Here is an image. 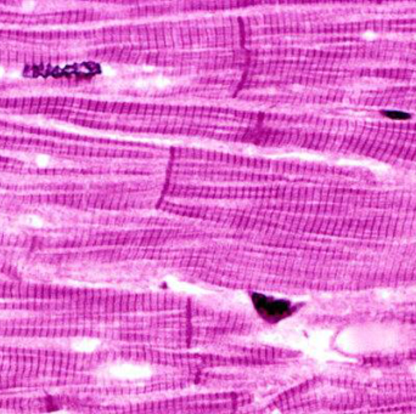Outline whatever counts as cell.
<instances>
[{"label": "cell", "mask_w": 416, "mask_h": 414, "mask_svg": "<svg viewBox=\"0 0 416 414\" xmlns=\"http://www.w3.org/2000/svg\"><path fill=\"white\" fill-rule=\"evenodd\" d=\"M253 305L256 311L269 322H278L291 314L289 301L265 297L263 294H256L253 297Z\"/></svg>", "instance_id": "6da1fadb"}, {"label": "cell", "mask_w": 416, "mask_h": 414, "mask_svg": "<svg viewBox=\"0 0 416 414\" xmlns=\"http://www.w3.org/2000/svg\"><path fill=\"white\" fill-rule=\"evenodd\" d=\"M382 115L392 118V119H408L410 118V115L406 113V112H401V111H382Z\"/></svg>", "instance_id": "7a4b0ae2"}]
</instances>
